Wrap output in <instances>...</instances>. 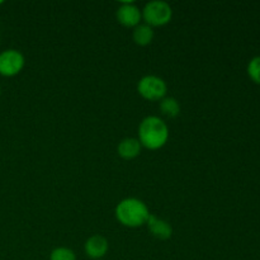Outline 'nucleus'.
I'll return each instance as SVG.
<instances>
[{
  "instance_id": "nucleus-2",
  "label": "nucleus",
  "mask_w": 260,
  "mask_h": 260,
  "mask_svg": "<svg viewBox=\"0 0 260 260\" xmlns=\"http://www.w3.org/2000/svg\"><path fill=\"white\" fill-rule=\"evenodd\" d=\"M116 218L121 225L126 228L136 229L146 225L149 216L151 215L147 206L137 198H124L117 205Z\"/></svg>"
},
{
  "instance_id": "nucleus-8",
  "label": "nucleus",
  "mask_w": 260,
  "mask_h": 260,
  "mask_svg": "<svg viewBox=\"0 0 260 260\" xmlns=\"http://www.w3.org/2000/svg\"><path fill=\"white\" fill-rule=\"evenodd\" d=\"M150 234L159 240H169L173 235V228L168 221L156 217L155 215H150L146 222Z\"/></svg>"
},
{
  "instance_id": "nucleus-14",
  "label": "nucleus",
  "mask_w": 260,
  "mask_h": 260,
  "mask_svg": "<svg viewBox=\"0 0 260 260\" xmlns=\"http://www.w3.org/2000/svg\"><path fill=\"white\" fill-rule=\"evenodd\" d=\"M3 4V2H2V0H0V5H2Z\"/></svg>"
},
{
  "instance_id": "nucleus-10",
  "label": "nucleus",
  "mask_w": 260,
  "mask_h": 260,
  "mask_svg": "<svg viewBox=\"0 0 260 260\" xmlns=\"http://www.w3.org/2000/svg\"><path fill=\"white\" fill-rule=\"evenodd\" d=\"M132 38H134L136 45L144 47V46L150 45L152 42V40H154V29H152V27L147 25L146 23H144V24L140 23L137 27L134 28Z\"/></svg>"
},
{
  "instance_id": "nucleus-1",
  "label": "nucleus",
  "mask_w": 260,
  "mask_h": 260,
  "mask_svg": "<svg viewBox=\"0 0 260 260\" xmlns=\"http://www.w3.org/2000/svg\"><path fill=\"white\" fill-rule=\"evenodd\" d=\"M169 140V128L161 118L149 116L139 126V141L149 150H159Z\"/></svg>"
},
{
  "instance_id": "nucleus-6",
  "label": "nucleus",
  "mask_w": 260,
  "mask_h": 260,
  "mask_svg": "<svg viewBox=\"0 0 260 260\" xmlns=\"http://www.w3.org/2000/svg\"><path fill=\"white\" fill-rule=\"evenodd\" d=\"M117 20L126 28H135L140 24L142 13L140 8L132 2H124L117 9Z\"/></svg>"
},
{
  "instance_id": "nucleus-4",
  "label": "nucleus",
  "mask_w": 260,
  "mask_h": 260,
  "mask_svg": "<svg viewBox=\"0 0 260 260\" xmlns=\"http://www.w3.org/2000/svg\"><path fill=\"white\" fill-rule=\"evenodd\" d=\"M137 91L144 99L150 102L161 101L168 91L167 83L156 75H146L140 79Z\"/></svg>"
},
{
  "instance_id": "nucleus-9",
  "label": "nucleus",
  "mask_w": 260,
  "mask_h": 260,
  "mask_svg": "<svg viewBox=\"0 0 260 260\" xmlns=\"http://www.w3.org/2000/svg\"><path fill=\"white\" fill-rule=\"evenodd\" d=\"M141 144L137 139H132V137H127L123 139L118 144L117 147V152H118L119 156L124 160H132L135 157H137L141 152Z\"/></svg>"
},
{
  "instance_id": "nucleus-3",
  "label": "nucleus",
  "mask_w": 260,
  "mask_h": 260,
  "mask_svg": "<svg viewBox=\"0 0 260 260\" xmlns=\"http://www.w3.org/2000/svg\"><path fill=\"white\" fill-rule=\"evenodd\" d=\"M142 17L150 27H162L172 20L173 9L167 2L154 0L145 5L142 9Z\"/></svg>"
},
{
  "instance_id": "nucleus-7",
  "label": "nucleus",
  "mask_w": 260,
  "mask_h": 260,
  "mask_svg": "<svg viewBox=\"0 0 260 260\" xmlns=\"http://www.w3.org/2000/svg\"><path fill=\"white\" fill-rule=\"evenodd\" d=\"M109 244L104 236L102 235H93L85 241L84 250L85 254L93 260H99L103 258L108 253Z\"/></svg>"
},
{
  "instance_id": "nucleus-16",
  "label": "nucleus",
  "mask_w": 260,
  "mask_h": 260,
  "mask_svg": "<svg viewBox=\"0 0 260 260\" xmlns=\"http://www.w3.org/2000/svg\"><path fill=\"white\" fill-rule=\"evenodd\" d=\"M99 260H102V259H99Z\"/></svg>"
},
{
  "instance_id": "nucleus-11",
  "label": "nucleus",
  "mask_w": 260,
  "mask_h": 260,
  "mask_svg": "<svg viewBox=\"0 0 260 260\" xmlns=\"http://www.w3.org/2000/svg\"><path fill=\"white\" fill-rule=\"evenodd\" d=\"M160 112L168 118H177L180 114V104L174 96H165L160 101Z\"/></svg>"
},
{
  "instance_id": "nucleus-12",
  "label": "nucleus",
  "mask_w": 260,
  "mask_h": 260,
  "mask_svg": "<svg viewBox=\"0 0 260 260\" xmlns=\"http://www.w3.org/2000/svg\"><path fill=\"white\" fill-rule=\"evenodd\" d=\"M50 260H76V255L70 248L58 246L51 251Z\"/></svg>"
},
{
  "instance_id": "nucleus-5",
  "label": "nucleus",
  "mask_w": 260,
  "mask_h": 260,
  "mask_svg": "<svg viewBox=\"0 0 260 260\" xmlns=\"http://www.w3.org/2000/svg\"><path fill=\"white\" fill-rule=\"evenodd\" d=\"M24 56L20 51L8 48L0 52V75L13 78L18 75L24 68Z\"/></svg>"
},
{
  "instance_id": "nucleus-13",
  "label": "nucleus",
  "mask_w": 260,
  "mask_h": 260,
  "mask_svg": "<svg viewBox=\"0 0 260 260\" xmlns=\"http://www.w3.org/2000/svg\"><path fill=\"white\" fill-rule=\"evenodd\" d=\"M248 75L254 83L260 85V56H255L249 61Z\"/></svg>"
},
{
  "instance_id": "nucleus-15",
  "label": "nucleus",
  "mask_w": 260,
  "mask_h": 260,
  "mask_svg": "<svg viewBox=\"0 0 260 260\" xmlns=\"http://www.w3.org/2000/svg\"><path fill=\"white\" fill-rule=\"evenodd\" d=\"M0 94H2V88H0Z\"/></svg>"
}]
</instances>
